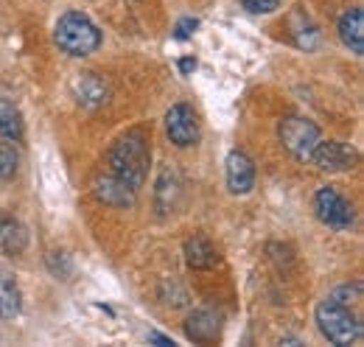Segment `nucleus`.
I'll list each match as a JSON object with an SVG mask.
<instances>
[{
	"instance_id": "6",
	"label": "nucleus",
	"mask_w": 364,
	"mask_h": 347,
	"mask_svg": "<svg viewBox=\"0 0 364 347\" xmlns=\"http://www.w3.org/2000/svg\"><path fill=\"white\" fill-rule=\"evenodd\" d=\"M311 163L319 171H350L359 163V151L348 143H339V140H319L314 154H311Z\"/></svg>"
},
{
	"instance_id": "2",
	"label": "nucleus",
	"mask_w": 364,
	"mask_h": 347,
	"mask_svg": "<svg viewBox=\"0 0 364 347\" xmlns=\"http://www.w3.org/2000/svg\"><path fill=\"white\" fill-rule=\"evenodd\" d=\"M314 319H317L319 333L331 342V345H353L359 342L364 333L362 319L350 311V305L336 303L333 297L322 300L314 311Z\"/></svg>"
},
{
	"instance_id": "15",
	"label": "nucleus",
	"mask_w": 364,
	"mask_h": 347,
	"mask_svg": "<svg viewBox=\"0 0 364 347\" xmlns=\"http://www.w3.org/2000/svg\"><path fill=\"white\" fill-rule=\"evenodd\" d=\"M0 137L14 143L23 140V115L9 98H0Z\"/></svg>"
},
{
	"instance_id": "14",
	"label": "nucleus",
	"mask_w": 364,
	"mask_h": 347,
	"mask_svg": "<svg viewBox=\"0 0 364 347\" xmlns=\"http://www.w3.org/2000/svg\"><path fill=\"white\" fill-rule=\"evenodd\" d=\"M185 260L191 269H210V266H216V247L208 238L196 235V238L185 241Z\"/></svg>"
},
{
	"instance_id": "19",
	"label": "nucleus",
	"mask_w": 364,
	"mask_h": 347,
	"mask_svg": "<svg viewBox=\"0 0 364 347\" xmlns=\"http://www.w3.org/2000/svg\"><path fill=\"white\" fill-rule=\"evenodd\" d=\"M196 28H199V20L196 17H182L180 23L174 26V37L177 40H188V37H193Z\"/></svg>"
},
{
	"instance_id": "10",
	"label": "nucleus",
	"mask_w": 364,
	"mask_h": 347,
	"mask_svg": "<svg viewBox=\"0 0 364 347\" xmlns=\"http://www.w3.org/2000/svg\"><path fill=\"white\" fill-rule=\"evenodd\" d=\"M339 40L348 45L356 56L364 53V11L359 6L348 9V11L339 17Z\"/></svg>"
},
{
	"instance_id": "13",
	"label": "nucleus",
	"mask_w": 364,
	"mask_h": 347,
	"mask_svg": "<svg viewBox=\"0 0 364 347\" xmlns=\"http://www.w3.org/2000/svg\"><path fill=\"white\" fill-rule=\"evenodd\" d=\"M26 244H28L26 227L14 216H9V213L0 210V250L9 252V255H20L26 250Z\"/></svg>"
},
{
	"instance_id": "9",
	"label": "nucleus",
	"mask_w": 364,
	"mask_h": 347,
	"mask_svg": "<svg viewBox=\"0 0 364 347\" xmlns=\"http://www.w3.org/2000/svg\"><path fill=\"white\" fill-rule=\"evenodd\" d=\"M228 188L235 196H244L255 188V163L244 151L228 154Z\"/></svg>"
},
{
	"instance_id": "21",
	"label": "nucleus",
	"mask_w": 364,
	"mask_h": 347,
	"mask_svg": "<svg viewBox=\"0 0 364 347\" xmlns=\"http://www.w3.org/2000/svg\"><path fill=\"white\" fill-rule=\"evenodd\" d=\"M149 342H154V345H160V347H174V339H168V336H163V333H149Z\"/></svg>"
},
{
	"instance_id": "8",
	"label": "nucleus",
	"mask_w": 364,
	"mask_h": 347,
	"mask_svg": "<svg viewBox=\"0 0 364 347\" xmlns=\"http://www.w3.org/2000/svg\"><path fill=\"white\" fill-rule=\"evenodd\" d=\"M185 333H188V339H193V342H199V345L216 342V339L222 336V314H216V311H210V308L193 311V314L188 316V322H185Z\"/></svg>"
},
{
	"instance_id": "18",
	"label": "nucleus",
	"mask_w": 364,
	"mask_h": 347,
	"mask_svg": "<svg viewBox=\"0 0 364 347\" xmlns=\"http://www.w3.org/2000/svg\"><path fill=\"white\" fill-rule=\"evenodd\" d=\"M241 6L252 14H272L274 9L280 6V0H241Z\"/></svg>"
},
{
	"instance_id": "12",
	"label": "nucleus",
	"mask_w": 364,
	"mask_h": 347,
	"mask_svg": "<svg viewBox=\"0 0 364 347\" xmlns=\"http://www.w3.org/2000/svg\"><path fill=\"white\" fill-rule=\"evenodd\" d=\"M73 92L79 98V104L85 107H101L109 101V87L104 79H98L95 73H82L76 82H73Z\"/></svg>"
},
{
	"instance_id": "1",
	"label": "nucleus",
	"mask_w": 364,
	"mask_h": 347,
	"mask_svg": "<svg viewBox=\"0 0 364 347\" xmlns=\"http://www.w3.org/2000/svg\"><path fill=\"white\" fill-rule=\"evenodd\" d=\"M149 140L140 129L121 134L112 149H109V169L112 176H118L121 182H127L132 191H140L146 176H149Z\"/></svg>"
},
{
	"instance_id": "11",
	"label": "nucleus",
	"mask_w": 364,
	"mask_h": 347,
	"mask_svg": "<svg viewBox=\"0 0 364 347\" xmlns=\"http://www.w3.org/2000/svg\"><path fill=\"white\" fill-rule=\"evenodd\" d=\"M135 193L127 182H121L118 176H104V179H98L95 182V196L101 199V202H107V205H112V208H127V205H135Z\"/></svg>"
},
{
	"instance_id": "3",
	"label": "nucleus",
	"mask_w": 364,
	"mask_h": 347,
	"mask_svg": "<svg viewBox=\"0 0 364 347\" xmlns=\"http://www.w3.org/2000/svg\"><path fill=\"white\" fill-rule=\"evenodd\" d=\"M53 43L59 45L68 56H90L101 45V31L87 14L68 11L59 17L53 28Z\"/></svg>"
},
{
	"instance_id": "17",
	"label": "nucleus",
	"mask_w": 364,
	"mask_h": 347,
	"mask_svg": "<svg viewBox=\"0 0 364 347\" xmlns=\"http://www.w3.org/2000/svg\"><path fill=\"white\" fill-rule=\"evenodd\" d=\"M20 169V154L11 143H0V182H9Z\"/></svg>"
},
{
	"instance_id": "4",
	"label": "nucleus",
	"mask_w": 364,
	"mask_h": 347,
	"mask_svg": "<svg viewBox=\"0 0 364 347\" xmlns=\"http://www.w3.org/2000/svg\"><path fill=\"white\" fill-rule=\"evenodd\" d=\"M277 137H280L283 149L300 163H311V154H314L317 143L322 140L317 124L309 121V118H300V115L283 118L280 127H277Z\"/></svg>"
},
{
	"instance_id": "5",
	"label": "nucleus",
	"mask_w": 364,
	"mask_h": 347,
	"mask_svg": "<svg viewBox=\"0 0 364 347\" xmlns=\"http://www.w3.org/2000/svg\"><path fill=\"white\" fill-rule=\"evenodd\" d=\"M314 210H317L319 221H322L325 227L336 230V233L350 230L353 221H356L350 202H348L336 188H331V185H325V188L317 191V196H314Z\"/></svg>"
},
{
	"instance_id": "20",
	"label": "nucleus",
	"mask_w": 364,
	"mask_h": 347,
	"mask_svg": "<svg viewBox=\"0 0 364 347\" xmlns=\"http://www.w3.org/2000/svg\"><path fill=\"white\" fill-rule=\"evenodd\" d=\"M177 68H180V76H191L196 70V59L193 56H182L180 62H177Z\"/></svg>"
},
{
	"instance_id": "16",
	"label": "nucleus",
	"mask_w": 364,
	"mask_h": 347,
	"mask_svg": "<svg viewBox=\"0 0 364 347\" xmlns=\"http://www.w3.org/2000/svg\"><path fill=\"white\" fill-rule=\"evenodd\" d=\"M23 311V294L20 286L11 277H0V316L3 319H14Z\"/></svg>"
},
{
	"instance_id": "7",
	"label": "nucleus",
	"mask_w": 364,
	"mask_h": 347,
	"mask_svg": "<svg viewBox=\"0 0 364 347\" xmlns=\"http://www.w3.org/2000/svg\"><path fill=\"white\" fill-rule=\"evenodd\" d=\"M166 134H168L171 143L180 146V149L196 146V143H199V121H196L193 107H188V104H174V107L166 112Z\"/></svg>"
}]
</instances>
